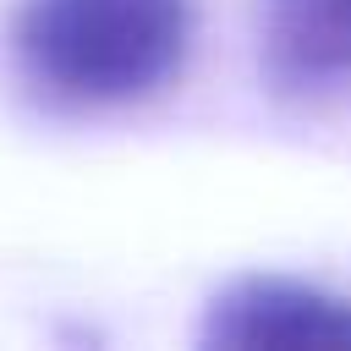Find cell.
<instances>
[{
    "instance_id": "obj_3",
    "label": "cell",
    "mask_w": 351,
    "mask_h": 351,
    "mask_svg": "<svg viewBox=\"0 0 351 351\" xmlns=\"http://www.w3.org/2000/svg\"><path fill=\"white\" fill-rule=\"evenodd\" d=\"M263 77L274 93L351 88V0H269Z\"/></svg>"
},
{
    "instance_id": "obj_2",
    "label": "cell",
    "mask_w": 351,
    "mask_h": 351,
    "mask_svg": "<svg viewBox=\"0 0 351 351\" xmlns=\"http://www.w3.org/2000/svg\"><path fill=\"white\" fill-rule=\"evenodd\" d=\"M208 346H351V302L296 280H236L214 296Z\"/></svg>"
},
{
    "instance_id": "obj_1",
    "label": "cell",
    "mask_w": 351,
    "mask_h": 351,
    "mask_svg": "<svg viewBox=\"0 0 351 351\" xmlns=\"http://www.w3.org/2000/svg\"><path fill=\"white\" fill-rule=\"evenodd\" d=\"M192 0H22L11 49L22 77L66 110L154 99L186 60Z\"/></svg>"
}]
</instances>
